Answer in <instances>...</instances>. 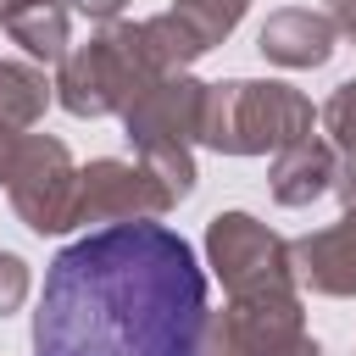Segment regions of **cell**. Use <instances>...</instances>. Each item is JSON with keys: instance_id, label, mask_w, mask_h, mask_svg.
<instances>
[{"instance_id": "1", "label": "cell", "mask_w": 356, "mask_h": 356, "mask_svg": "<svg viewBox=\"0 0 356 356\" xmlns=\"http://www.w3.org/2000/svg\"><path fill=\"white\" fill-rule=\"evenodd\" d=\"M206 328V273L167 222H106L56 250L33 356H195Z\"/></svg>"}]
</instances>
